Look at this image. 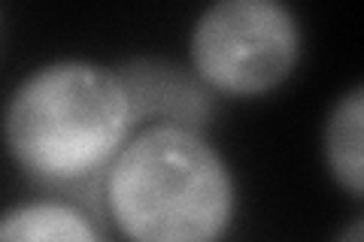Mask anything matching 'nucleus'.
<instances>
[{
    "instance_id": "39448f33",
    "label": "nucleus",
    "mask_w": 364,
    "mask_h": 242,
    "mask_svg": "<svg viewBox=\"0 0 364 242\" xmlns=\"http://www.w3.org/2000/svg\"><path fill=\"white\" fill-rule=\"evenodd\" d=\"M0 242H109V233L76 200L40 194L0 209Z\"/></svg>"
},
{
    "instance_id": "423d86ee",
    "label": "nucleus",
    "mask_w": 364,
    "mask_h": 242,
    "mask_svg": "<svg viewBox=\"0 0 364 242\" xmlns=\"http://www.w3.org/2000/svg\"><path fill=\"white\" fill-rule=\"evenodd\" d=\"M322 155L328 176L352 200L364 197V85L355 82L325 115Z\"/></svg>"
},
{
    "instance_id": "20e7f679",
    "label": "nucleus",
    "mask_w": 364,
    "mask_h": 242,
    "mask_svg": "<svg viewBox=\"0 0 364 242\" xmlns=\"http://www.w3.org/2000/svg\"><path fill=\"white\" fill-rule=\"evenodd\" d=\"M116 73L128 91L136 128L173 124L207 133L219 97L200 82L188 64L158 55H136L122 61Z\"/></svg>"
},
{
    "instance_id": "0eeeda50",
    "label": "nucleus",
    "mask_w": 364,
    "mask_h": 242,
    "mask_svg": "<svg viewBox=\"0 0 364 242\" xmlns=\"http://www.w3.org/2000/svg\"><path fill=\"white\" fill-rule=\"evenodd\" d=\"M334 242H364V215H352L334 233Z\"/></svg>"
},
{
    "instance_id": "f03ea898",
    "label": "nucleus",
    "mask_w": 364,
    "mask_h": 242,
    "mask_svg": "<svg viewBox=\"0 0 364 242\" xmlns=\"http://www.w3.org/2000/svg\"><path fill=\"white\" fill-rule=\"evenodd\" d=\"M237 176L207 133L136 128L100 182L104 218L124 242H219L237 218Z\"/></svg>"
},
{
    "instance_id": "f257e3e1",
    "label": "nucleus",
    "mask_w": 364,
    "mask_h": 242,
    "mask_svg": "<svg viewBox=\"0 0 364 242\" xmlns=\"http://www.w3.org/2000/svg\"><path fill=\"white\" fill-rule=\"evenodd\" d=\"M136 133L131 100L116 67L88 57H55L9 91L0 136L33 188L76 200L104 218L100 182Z\"/></svg>"
},
{
    "instance_id": "7ed1b4c3",
    "label": "nucleus",
    "mask_w": 364,
    "mask_h": 242,
    "mask_svg": "<svg viewBox=\"0 0 364 242\" xmlns=\"http://www.w3.org/2000/svg\"><path fill=\"white\" fill-rule=\"evenodd\" d=\"M304 57V25L282 0H215L188 31V67L215 97H261Z\"/></svg>"
}]
</instances>
